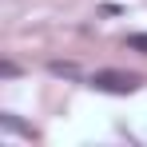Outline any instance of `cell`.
Here are the masks:
<instances>
[{"instance_id":"1","label":"cell","mask_w":147,"mask_h":147,"mask_svg":"<svg viewBox=\"0 0 147 147\" xmlns=\"http://www.w3.org/2000/svg\"><path fill=\"white\" fill-rule=\"evenodd\" d=\"M92 88L96 92H111V96H131L139 88V76L135 72H115V68H99V72H92Z\"/></svg>"},{"instance_id":"2","label":"cell","mask_w":147,"mask_h":147,"mask_svg":"<svg viewBox=\"0 0 147 147\" xmlns=\"http://www.w3.org/2000/svg\"><path fill=\"white\" fill-rule=\"evenodd\" d=\"M123 48L143 52V56H147V32H127V36H123Z\"/></svg>"},{"instance_id":"3","label":"cell","mask_w":147,"mask_h":147,"mask_svg":"<svg viewBox=\"0 0 147 147\" xmlns=\"http://www.w3.org/2000/svg\"><path fill=\"white\" fill-rule=\"evenodd\" d=\"M48 72L52 76H64V80H80V68H76V64H60V60H52Z\"/></svg>"}]
</instances>
